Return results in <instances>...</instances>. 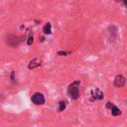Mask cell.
I'll return each instance as SVG.
<instances>
[{
	"label": "cell",
	"mask_w": 127,
	"mask_h": 127,
	"mask_svg": "<svg viewBox=\"0 0 127 127\" xmlns=\"http://www.w3.org/2000/svg\"><path fill=\"white\" fill-rule=\"evenodd\" d=\"M111 114H112L113 116H118L121 114V111H120V110L118 109L117 106L114 105L111 108Z\"/></svg>",
	"instance_id": "cell-8"
},
{
	"label": "cell",
	"mask_w": 127,
	"mask_h": 127,
	"mask_svg": "<svg viewBox=\"0 0 127 127\" xmlns=\"http://www.w3.org/2000/svg\"><path fill=\"white\" fill-rule=\"evenodd\" d=\"M79 84V81H75L68 87L67 94L72 99H77L79 97V90L78 87Z\"/></svg>",
	"instance_id": "cell-1"
},
{
	"label": "cell",
	"mask_w": 127,
	"mask_h": 127,
	"mask_svg": "<svg viewBox=\"0 0 127 127\" xmlns=\"http://www.w3.org/2000/svg\"><path fill=\"white\" fill-rule=\"evenodd\" d=\"M126 84V79L122 75H117L114 81V85L117 87H123Z\"/></svg>",
	"instance_id": "cell-5"
},
{
	"label": "cell",
	"mask_w": 127,
	"mask_h": 127,
	"mask_svg": "<svg viewBox=\"0 0 127 127\" xmlns=\"http://www.w3.org/2000/svg\"><path fill=\"white\" fill-rule=\"evenodd\" d=\"M6 43L8 44L9 46H13L15 47L17 46L20 43V39L19 37L14 35H8V37L6 38Z\"/></svg>",
	"instance_id": "cell-2"
},
{
	"label": "cell",
	"mask_w": 127,
	"mask_h": 127,
	"mask_svg": "<svg viewBox=\"0 0 127 127\" xmlns=\"http://www.w3.org/2000/svg\"><path fill=\"white\" fill-rule=\"evenodd\" d=\"M34 42V37L32 36H30L29 38H28V41H27V44L28 45H31V44L33 43Z\"/></svg>",
	"instance_id": "cell-11"
},
{
	"label": "cell",
	"mask_w": 127,
	"mask_h": 127,
	"mask_svg": "<svg viewBox=\"0 0 127 127\" xmlns=\"http://www.w3.org/2000/svg\"><path fill=\"white\" fill-rule=\"evenodd\" d=\"M14 74H15L14 71H13L12 73H11V79L12 80H14Z\"/></svg>",
	"instance_id": "cell-14"
},
{
	"label": "cell",
	"mask_w": 127,
	"mask_h": 127,
	"mask_svg": "<svg viewBox=\"0 0 127 127\" xmlns=\"http://www.w3.org/2000/svg\"><path fill=\"white\" fill-rule=\"evenodd\" d=\"M40 64H41V61H39L37 58H35L29 63V68L30 69H35V68H36L37 67L40 66Z\"/></svg>",
	"instance_id": "cell-6"
},
{
	"label": "cell",
	"mask_w": 127,
	"mask_h": 127,
	"mask_svg": "<svg viewBox=\"0 0 127 127\" xmlns=\"http://www.w3.org/2000/svg\"><path fill=\"white\" fill-rule=\"evenodd\" d=\"M66 109V103L64 101L59 102V111H62Z\"/></svg>",
	"instance_id": "cell-9"
},
{
	"label": "cell",
	"mask_w": 127,
	"mask_h": 127,
	"mask_svg": "<svg viewBox=\"0 0 127 127\" xmlns=\"http://www.w3.org/2000/svg\"><path fill=\"white\" fill-rule=\"evenodd\" d=\"M43 31L45 35H50L52 34V25L49 23H46L43 28Z\"/></svg>",
	"instance_id": "cell-7"
},
{
	"label": "cell",
	"mask_w": 127,
	"mask_h": 127,
	"mask_svg": "<svg viewBox=\"0 0 127 127\" xmlns=\"http://www.w3.org/2000/svg\"><path fill=\"white\" fill-rule=\"evenodd\" d=\"M31 101L36 105H43L45 103V98H44V96L41 93H36L31 97Z\"/></svg>",
	"instance_id": "cell-3"
},
{
	"label": "cell",
	"mask_w": 127,
	"mask_h": 127,
	"mask_svg": "<svg viewBox=\"0 0 127 127\" xmlns=\"http://www.w3.org/2000/svg\"><path fill=\"white\" fill-rule=\"evenodd\" d=\"M70 52H66V51H59V52H57V55H67L69 54H70Z\"/></svg>",
	"instance_id": "cell-10"
},
{
	"label": "cell",
	"mask_w": 127,
	"mask_h": 127,
	"mask_svg": "<svg viewBox=\"0 0 127 127\" xmlns=\"http://www.w3.org/2000/svg\"><path fill=\"white\" fill-rule=\"evenodd\" d=\"M114 106V105L111 103H108L107 104H106V107L108 108V109H111V108Z\"/></svg>",
	"instance_id": "cell-12"
},
{
	"label": "cell",
	"mask_w": 127,
	"mask_h": 127,
	"mask_svg": "<svg viewBox=\"0 0 127 127\" xmlns=\"http://www.w3.org/2000/svg\"><path fill=\"white\" fill-rule=\"evenodd\" d=\"M122 1H123V3L124 6L127 8V0H122Z\"/></svg>",
	"instance_id": "cell-13"
},
{
	"label": "cell",
	"mask_w": 127,
	"mask_h": 127,
	"mask_svg": "<svg viewBox=\"0 0 127 127\" xmlns=\"http://www.w3.org/2000/svg\"><path fill=\"white\" fill-rule=\"evenodd\" d=\"M103 99V93L98 88L93 89L91 91V100H102Z\"/></svg>",
	"instance_id": "cell-4"
}]
</instances>
